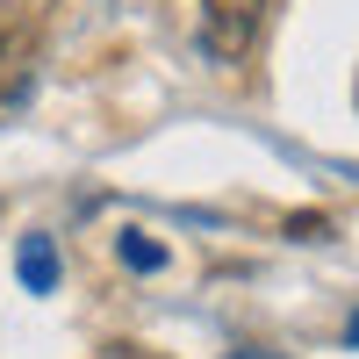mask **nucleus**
<instances>
[{"mask_svg":"<svg viewBox=\"0 0 359 359\" xmlns=\"http://www.w3.org/2000/svg\"><path fill=\"white\" fill-rule=\"evenodd\" d=\"M108 359H165V352H144V345H115Z\"/></svg>","mask_w":359,"mask_h":359,"instance_id":"nucleus-4","label":"nucleus"},{"mask_svg":"<svg viewBox=\"0 0 359 359\" xmlns=\"http://www.w3.org/2000/svg\"><path fill=\"white\" fill-rule=\"evenodd\" d=\"M345 345H359V309H352V323H345Z\"/></svg>","mask_w":359,"mask_h":359,"instance_id":"nucleus-5","label":"nucleus"},{"mask_svg":"<svg viewBox=\"0 0 359 359\" xmlns=\"http://www.w3.org/2000/svg\"><path fill=\"white\" fill-rule=\"evenodd\" d=\"M266 8L273 0H201V50L216 65H245L266 36Z\"/></svg>","mask_w":359,"mask_h":359,"instance_id":"nucleus-1","label":"nucleus"},{"mask_svg":"<svg viewBox=\"0 0 359 359\" xmlns=\"http://www.w3.org/2000/svg\"><path fill=\"white\" fill-rule=\"evenodd\" d=\"M15 266H22V287H29V294H50V287H57V252H50V237H22Z\"/></svg>","mask_w":359,"mask_h":359,"instance_id":"nucleus-2","label":"nucleus"},{"mask_svg":"<svg viewBox=\"0 0 359 359\" xmlns=\"http://www.w3.org/2000/svg\"><path fill=\"white\" fill-rule=\"evenodd\" d=\"M230 359H273V352H230Z\"/></svg>","mask_w":359,"mask_h":359,"instance_id":"nucleus-6","label":"nucleus"},{"mask_svg":"<svg viewBox=\"0 0 359 359\" xmlns=\"http://www.w3.org/2000/svg\"><path fill=\"white\" fill-rule=\"evenodd\" d=\"M115 252H123V266H137V273H158V266H165V245H158V237H144V230H123V245H115Z\"/></svg>","mask_w":359,"mask_h":359,"instance_id":"nucleus-3","label":"nucleus"}]
</instances>
